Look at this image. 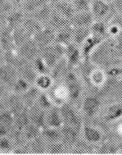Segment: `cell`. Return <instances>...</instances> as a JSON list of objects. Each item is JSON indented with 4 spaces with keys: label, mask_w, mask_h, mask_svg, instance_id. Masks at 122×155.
<instances>
[{
    "label": "cell",
    "mask_w": 122,
    "mask_h": 155,
    "mask_svg": "<svg viewBox=\"0 0 122 155\" xmlns=\"http://www.w3.org/2000/svg\"><path fill=\"white\" fill-rule=\"evenodd\" d=\"M62 82L65 85L69 102L73 104L81 99L84 89L82 81L72 69H70L68 72L66 74Z\"/></svg>",
    "instance_id": "1"
},
{
    "label": "cell",
    "mask_w": 122,
    "mask_h": 155,
    "mask_svg": "<svg viewBox=\"0 0 122 155\" xmlns=\"http://www.w3.org/2000/svg\"><path fill=\"white\" fill-rule=\"evenodd\" d=\"M62 117L63 120V125L75 127L77 130L81 131L83 127V121L76 108L71 102H66L59 106Z\"/></svg>",
    "instance_id": "2"
},
{
    "label": "cell",
    "mask_w": 122,
    "mask_h": 155,
    "mask_svg": "<svg viewBox=\"0 0 122 155\" xmlns=\"http://www.w3.org/2000/svg\"><path fill=\"white\" fill-rule=\"evenodd\" d=\"M65 54V46L54 42L40 49V55L45 61L49 68H53L57 62L64 58Z\"/></svg>",
    "instance_id": "3"
},
{
    "label": "cell",
    "mask_w": 122,
    "mask_h": 155,
    "mask_svg": "<svg viewBox=\"0 0 122 155\" xmlns=\"http://www.w3.org/2000/svg\"><path fill=\"white\" fill-rule=\"evenodd\" d=\"M64 58L71 69H75L79 67L84 61L80 46L73 42L65 46Z\"/></svg>",
    "instance_id": "4"
},
{
    "label": "cell",
    "mask_w": 122,
    "mask_h": 155,
    "mask_svg": "<svg viewBox=\"0 0 122 155\" xmlns=\"http://www.w3.org/2000/svg\"><path fill=\"white\" fill-rule=\"evenodd\" d=\"M101 104L102 103L98 97L93 94L87 95L82 100L81 112L86 117L93 118L99 113Z\"/></svg>",
    "instance_id": "5"
},
{
    "label": "cell",
    "mask_w": 122,
    "mask_h": 155,
    "mask_svg": "<svg viewBox=\"0 0 122 155\" xmlns=\"http://www.w3.org/2000/svg\"><path fill=\"white\" fill-rule=\"evenodd\" d=\"M17 50L23 59L29 62H32L40 53V48L32 38L17 47Z\"/></svg>",
    "instance_id": "6"
},
{
    "label": "cell",
    "mask_w": 122,
    "mask_h": 155,
    "mask_svg": "<svg viewBox=\"0 0 122 155\" xmlns=\"http://www.w3.org/2000/svg\"><path fill=\"white\" fill-rule=\"evenodd\" d=\"M18 76L19 74L16 67L4 62L0 65V82L8 86L9 90Z\"/></svg>",
    "instance_id": "7"
},
{
    "label": "cell",
    "mask_w": 122,
    "mask_h": 155,
    "mask_svg": "<svg viewBox=\"0 0 122 155\" xmlns=\"http://www.w3.org/2000/svg\"><path fill=\"white\" fill-rule=\"evenodd\" d=\"M104 40H105V39H103L102 37L98 36L96 35L91 34L90 36L83 43V45L80 46V48H81V52H82L83 59L85 62L90 59L91 56L94 53V51L99 47V45Z\"/></svg>",
    "instance_id": "8"
},
{
    "label": "cell",
    "mask_w": 122,
    "mask_h": 155,
    "mask_svg": "<svg viewBox=\"0 0 122 155\" xmlns=\"http://www.w3.org/2000/svg\"><path fill=\"white\" fill-rule=\"evenodd\" d=\"M56 31L48 26H43L37 34H35L32 39L40 48V49L55 42Z\"/></svg>",
    "instance_id": "9"
},
{
    "label": "cell",
    "mask_w": 122,
    "mask_h": 155,
    "mask_svg": "<svg viewBox=\"0 0 122 155\" xmlns=\"http://www.w3.org/2000/svg\"><path fill=\"white\" fill-rule=\"evenodd\" d=\"M111 10L110 3L106 0H91V13L95 21H103Z\"/></svg>",
    "instance_id": "10"
},
{
    "label": "cell",
    "mask_w": 122,
    "mask_h": 155,
    "mask_svg": "<svg viewBox=\"0 0 122 155\" xmlns=\"http://www.w3.org/2000/svg\"><path fill=\"white\" fill-rule=\"evenodd\" d=\"M80 130H77L75 127L63 125L61 127L62 133V142L67 148H73L78 143L79 135Z\"/></svg>",
    "instance_id": "11"
},
{
    "label": "cell",
    "mask_w": 122,
    "mask_h": 155,
    "mask_svg": "<svg viewBox=\"0 0 122 155\" xmlns=\"http://www.w3.org/2000/svg\"><path fill=\"white\" fill-rule=\"evenodd\" d=\"M83 138L88 144H95L100 143L102 140V133L101 130L91 125L83 124L82 129Z\"/></svg>",
    "instance_id": "12"
},
{
    "label": "cell",
    "mask_w": 122,
    "mask_h": 155,
    "mask_svg": "<svg viewBox=\"0 0 122 155\" xmlns=\"http://www.w3.org/2000/svg\"><path fill=\"white\" fill-rule=\"evenodd\" d=\"M0 47L4 53L17 48L13 39L12 30L6 25L0 30Z\"/></svg>",
    "instance_id": "13"
},
{
    "label": "cell",
    "mask_w": 122,
    "mask_h": 155,
    "mask_svg": "<svg viewBox=\"0 0 122 155\" xmlns=\"http://www.w3.org/2000/svg\"><path fill=\"white\" fill-rule=\"evenodd\" d=\"M46 112L47 111L39 107L37 104L29 107V117L30 122L43 129L46 127Z\"/></svg>",
    "instance_id": "14"
},
{
    "label": "cell",
    "mask_w": 122,
    "mask_h": 155,
    "mask_svg": "<svg viewBox=\"0 0 122 155\" xmlns=\"http://www.w3.org/2000/svg\"><path fill=\"white\" fill-rule=\"evenodd\" d=\"M63 126V120L59 106L54 105L46 112V127L61 128Z\"/></svg>",
    "instance_id": "15"
},
{
    "label": "cell",
    "mask_w": 122,
    "mask_h": 155,
    "mask_svg": "<svg viewBox=\"0 0 122 155\" xmlns=\"http://www.w3.org/2000/svg\"><path fill=\"white\" fill-rule=\"evenodd\" d=\"M17 71H18L19 76L23 77L26 81H28L30 84L34 85L35 79L37 78L38 74L34 70L31 62L24 59L21 62L20 65L17 67Z\"/></svg>",
    "instance_id": "16"
},
{
    "label": "cell",
    "mask_w": 122,
    "mask_h": 155,
    "mask_svg": "<svg viewBox=\"0 0 122 155\" xmlns=\"http://www.w3.org/2000/svg\"><path fill=\"white\" fill-rule=\"evenodd\" d=\"M94 18L91 12H76L71 20V25L73 27H90L94 22Z\"/></svg>",
    "instance_id": "17"
},
{
    "label": "cell",
    "mask_w": 122,
    "mask_h": 155,
    "mask_svg": "<svg viewBox=\"0 0 122 155\" xmlns=\"http://www.w3.org/2000/svg\"><path fill=\"white\" fill-rule=\"evenodd\" d=\"M53 8L56 12L63 16V17H65L66 19H67L68 21H71V18L76 13L72 3H70L65 0H61L59 2H57V3L53 5Z\"/></svg>",
    "instance_id": "18"
},
{
    "label": "cell",
    "mask_w": 122,
    "mask_h": 155,
    "mask_svg": "<svg viewBox=\"0 0 122 155\" xmlns=\"http://www.w3.org/2000/svg\"><path fill=\"white\" fill-rule=\"evenodd\" d=\"M26 18L23 10H12L6 16L5 25L11 30H14L22 25Z\"/></svg>",
    "instance_id": "19"
},
{
    "label": "cell",
    "mask_w": 122,
    "mask_h": 155,
    "mask_svg": "<svg viewBox=\"0 0 122 155\" xmlns=\"http://www.w3.org/2000/svg\"><path fill=\"white\" fill-rule=\"evenodd\" d=\"M122 118V104H110L103 113V120L107 122H115Z\"/></svg>",
    "instance_id": "20"
},
{
    "label": "cell",
    "mask_w": 122,
    "mask_h": 155,
    "mask_svg": "<svg viewBox=\"0 0 122 155\" xmlns=\"http://www.w3.org/2000/svg\"><path fill=\"white\" fill-rule=\"evenodd\" d=\"M73 33L74 27L71 25H67L56 32L55 42L63 46H66L71 42H73Z\"/></svg>",
    "instance_id": "21"
},
{
    "label": "cell",
    "mask_w": 122,
    "mask_h": 155,
    "mask_svg": "<svg viewBox=\"0 0 122 155\" xmlns=\"http://www.w3.org/2000/svg\"><path fill=\"white\" fill-rule=\"evenodd\" d=\"M6 103H7L8 109L11 111L13 114L18 113L19 111L22 110L23 108L26 107V105L24 104L21 95L11 93V92H10L8 95L6 97Z\"/></svg>",
    "instance_id": "22"
},
{
    "label": "cell",
    "mask_w": 122,
    "mask_h": 155,
    "mask_svg": "<svg viewBox=\"0 0 122 155\" xmlns=\"http://www.w3.org/2000/svg\"><path fill=\"white\" fill-rule=\"evenodd\" d=\"M46 25H47V26L50 27V28H52L57 32V31H59L61 29L71 25V23H70V21L66 19L65 17H63V16L58 14L57 12H56L53 10L51 17H50L48 23Z\"/></svg>",
    "instance_id": "23"
},
{
    "label": "cell",
    "mask_w": 122,
    "mask_h": 155,
    "mask_svg": "<svg viewBox=\"0 0 122 155\" xmlns=\"http://www.w3.org/2000/svg\"><path fill=\"white\" fill-rule=\"evenodd\" d=\"M41 92L42 91L39 88L36 87L34 85H32L25 93L21 95L24 104L26 105L27 107H31L34 104H35Z\"/></svg>",
    "instance_id": "24"
},
{
    "label": "cell",
    "mask_w": 122,
    "mask_h": 155,
    "mask_svg": "<svg viewBox=\"0 0 122 155\" xmlns=\"http://www.w3.org/2000/svg\"><path fill=\"white\" fill-rule=\"evenodd\" d=\"M71 68H69L68 64L66 62L65 58H63V59L57 62L56 65L51 69V73L50 75L54 80V81H63L66 74L68 72V71Z\"/></svg>",
    "instance_id": "25"
},
{
    "label": "cell",
    "mask_w": 122,
    "mask_h": 155,
    "mask_svg": "<svg viewBox=\"0 0 122 155\" xmlns=\"http://www.w3.org/2000/svg\"><path fill=\"white\" fill-rule=\"evenodd\" d=\"M41 133H42V128L33 124L31 122L26 125V127H24V129L21 130L22 137L26 143H29L30 141L34 140V139L40 137Z\"/></svg>",
    "instance_id": "26"
},
{
    "label": "cell",
    "mask_w": 122,
    "mask_h": 155,
    "mask_svg": "<svg viewBox=\"0 0 122 155\" xmlns=\"http://www.w3.org/2000/svg\"><path fill=\"white\" fill-rule=\"evenodd\" d=\"M53 12V5H51L50 3H46L42 8H40L37 11L34 12V13H32L31 16L44 25L48 23Z\"/></svg>",
    "instance_id": "27"
},
{
    "label": "cell",
    "mask_w": 122,
    "mask_h": 155,
    "mask_svg": "<svg viewBox=\"0 0 122 155\" xmlns=\"http://www.w3.org/2000/svg\"><path fill=\"white\" fill-rule=\"evenodd\" d=\"M21 26L30 36L33 37L34 35L37 34L44 25H43L42 23H40L39 21L36 20L35 18H34L32 16H30V17L25 18Z\"/></svg>",
    "instance_id": "28"
},
{
    "label": "cell",
    "mask_w": 122,
    "mask_h": 155,
    "mask_svg": "<svg viewBox=\"0 0 122 155\" xmlns=\"http://www.w3.org/2000/svg\"><path fill=\"white\" fill-rule=\"evenodd\" d=\"M14 115V126L15 129L17 130H21L26 125H28L30 121L29 117V107H26L22 110L19 111L18 113L13 114Z\"/></svg>",
    "instance_id": "29"
},
{
    "label": "cell",
    "mask_w": 122,
    "mask_h": 155,
    "mask_svg": "<svg viewBox=\"0 0 122 155\" xmlns=\"http://www.w3.org/2000/svg\"><path fill=\"white\" fill-rule=\"evenodd\" d=\"M41 135L47 143H53L62 140L61 128L46 127L42 129Z\"/></svg>",
    "instance_id": "30"
},
{
    "label": "cell",
    "mask_w": 122,
    "mask_h": 155,
    "mask_svg": "<svg viewBox=\"0 0 122 155\" xmlns=\"http://www.w3.org/2000/svg\"><path fill=\"white\" fill-rule=\"evenodd\" d=\"M88 79L95 87H102L107 80V76L101 68H94L88 74Z\"/></svg>",
    "instance_id": "31"
},
{
    "label": "cell",
    "mask_w": 122,
    "mask_h": 155,
    "mask_svg": "<svg viewBox=\"0 0 122 155\" xmlns=\"http://www.w3.org/2000/svg\"><path fill=\"white\" fill-rule=\"evenodd\" d=\"M55 81L51 75L46 74V75H38L34 85L39 88L41 91H48L51 89Z\"/></svg>",
    "instance_id": "32"
},
{
    "label": "cell",
    "mask_w": 122,
    "mask_h": 155,
    "mask_svg": "<svg viewBox=\"0 0 122 155\" xmlns=\"http://www.w3.org/2000/svg\"><path fill=\"white\" fill-rule=\"evenodd\" d=\"M29 149L31 153L35 154H42L46 153L47 151V142L43 138L42 135L34 139V140L29 142Z\"/></svg>",
    "instance_id": "33"
},
{
    "label": "cell",
    "mask_w": 122,
    "mask_h": 155,
    "mask_svg": "<svg viewBox=\"0 0 122 155\" xmlns=\"http://www.w3.org/2000/svg\"><path fill=\"white\" fill-rule=\"evenodd\" d=\"M90 27H74L73 43L81 46L83 43L91 35Z\"/></svg>",
    "instance_id": "34"
},
{
    "label": "cell",
    "mask_w": 122,
    "mask_h": 155,
    "mask_svg": "<svg viewBox=\"0 0 122 155\" xmlns=\"http://www.w3.org/2000/svg\"><path fill=\"white\" fill-rule=\"evenodd\" d=\"M32 84H30L28 81H26V79H24L23 77L19 76L17 77V79L15 81L13 85H11V88H10V92L21 95Z\"/></svg>",
    "instance_id": "35"
},
{
    "label": "cell",
    "mask_w": 122,
    "mask_h": 155,
    "mask_svg": "<svg viewBox=\"0 0 122 155\" xmlns=\"http://www.w3.org/2000/svg\"><path fill=\"white\" fill-rule=\"evenodd\" d=\"M46 3H48L47 0H24L22 3V10L24 12L32 14Z\"/></svg>",
    "instance_id": "36"
},
{
    "label": "cell",
    "mask_w": 122,
    "mask_h": 155,
    "mask_svg": "<svg viewBox=\"0 0 122 155\" xmlns=\"http://www.w3.org/2000/svg\"><path fill=\"white\" fill-rule=\"evenodd\" d=\"M91 33L100 36L103 39H107L108 34V26L103 21H94V22L90 26Z\"/></svg>",
    "instance_id": "37"
},
{
    "label": "cell",
    "mask_w": 122,
    "mask_h": 155,
    "mask_svg": "<svg viewBox=\"0 0 122 155\" xmlns=\"http://www.w3.org/2000/svg\"><path fill=\"white\" fill-rule=\"evenodd\" d=\"M31 62L38 75H46V74L51 73V68L48 67V64L40 55L36 57Z\"/></svg>",
    "instance_id": "38"
},
{
    "label": "cell",
    "mask_w": 122,
    "mask_h": 155,
    "mask_svg": "<svg viewBox=\"0 0 122 155\" xmlns=\"http://www.w3.org/2000/svg\"><path fill=\"white\" fill-rule=\"evenodd\" d=\"M12 34H13V39H14L15 45L16 47H19L23 43H25L32 37L26 32L22 26H20L17 29L12 30Z\"/></svg>",
    "instance_id": "39"
},
{
    "label": "cell",
    "mask_w": 122,
    "mask_h": 155,
    "mask_svg": "<svg viewBox=\"0 0 122 155\" xmlns=\"http://www.w3.org/2000/svg\"><path fill=\"white\" fill-rule=\"evenodd\" d=\"M16 146L15 141L10 135L0 138V152L3 153H11Z\"/></svg>",
    "instance_id": "40"
},
{
    "label": "cell",
    "mask_w": 122,
    "mask_h": 155,
    "mask_svg": "<svg viewBox=\"0 0 122 155\" xmlns=\"http://www.w3.org/2000/svg\"><path fill=\"white\" fill-rule=\"evenodd\" d=\"M0 126L8 127L11 129L15 128L14 115L8 109H6L3 113H0Z\"/></svg>",
    "instance_id": "41"
},
{
    "label": "cell",
    "mask_w": 122,
    "mask_h": 155,
    "mask_svg": "<svg viewBox=\"0 0 122 155\" xmlns=\"http://www.w3.org/2000/svg\"><path fill=\"white\" fill-rule=\"evenodd\" d=\"M35 104H37L39 107L44 109L45 111H48L49 108H51L53 106H54L53 103L46 91H42L40 93Z\"/></svg>",
    "instance_id": "42"
},
{
    "label": "cell",
    "mask_w": 122,
    "mask_h": 155,
    "mask_svg": "<svg viewBox=\"0 0 122 155\" xmlns=\"http://www.w3.org/2000/svg\"><path fill=\"white\" fill-rule=\"evenodd\" d=\"M67 147L63 144L62 141L58 142H53V143H47V153L51 154H60L63 153L66 151V149Z\"/></svg>",
    "instance_id": "43"
},
{
    "label": "cell",
    "mask_w": 122,
    "mask_h": 155,
    "mask_svg": "<svg viewBox=\"0 0 122 155\" xmlns=\"http://www.w3.org/2000/svg\"><path fill=\"white\" fill-rule=\"evenodd\" d=\"M76 12H90L91 0H75L72 2Z\"/></svg>",
    "instance_id": "44"
},
{
    "label": "cell",
    "mask_w": 122,
    "mask_h": 155,
    "mask_svg": "<svg viewBox=\"0 0 122 155\" xmlns=\"http://www.w3.org/2000/svg\"><path fill=\"white\" fill-rule=\"evenodd\" d=\"M117 151H118V148L117 145L111 142H106V143L100 144V146L98 149V153H102V154L117 153Z\"/></svg>",
    "instance_id": "45"
},
{
    "label": "cell",
    "mask_w": 122,
    "mask_h": 155,
    "mask_svg": "<svg viewBox=\"0 0 122 155\" xmlns=\"http://www.w3.org/2000/svg\"><path fill=\"white\" fill-rule=\"evenodd\" d=\"M11 11V0H0V12L2 13L7 16Z\"/></svg>",
    "instance_id": "46"
},
{
    "label": "cell",
    "mask_w": 122,
    "mask_h": 155,
    "mask_svg": "<svg viewBox=\"0 0 122 155\" xmlns=\"http://www.w3.org/2000/svg\"><path fill=\"white\" fill-rule=\"evenodd\" d=\"M10 93V90L8 86L0 82V99H5L7 96Z\"/></svg>",
    "instance_id": "47"
},
{
    "label": "cell",
    "mask_w": 122,
    "mask_h": 155,
    "mask_svg": "<svg viewBox=\"0 0 122 155\" xmlns=\"http://www.w3.org/2000/svg\"><path fill=\"white\" fill-rule=\"evenodd\" d=\"M108 72H109V75L111 76H119L122 72V68L121 69H120L118 68H110V70L108 71Z\"/></svg>",
    "instance_id": "48"
},
{
    "label": "cell",
    "mask_w": 122,
    "mask_h": 155,
    "mask_svg": "<svg viewBox=\"0 0 122 155\" xmlns=\"http://www.w3.org/2000/svg\"><path fill=\"white\" fill-rule=\"evenodd\" d=\"M6 109H8L7 107V103H6V98L5 99H0V113H2L3 111H5Z\"/></svg>",
    "instance_id": "49"
},
{
    "label": "cell",
    "mask_w": 122,
    "mask_h": 155,
    "mask_svg": "<svg viewBox=\"0 0 122 155\" xmlns=\"http://www.w3.org/2000/svg\"><path fill=\"white\" fill-rule=\"evenodd\" d=\"M3 55H4V52L0 48V65L4 62V60H3Z\"/></svg>",
    "instance_id": "50"
},
{
    "label": "cell",
    "mask_w": 122,
    "mask_h": 155,
    "mask_svg": "<svg viewBox=\"0 0 122 155\" xmlns=\"http://www.w3.org/2000/svg\"><path fill=\"white\" fill-rule=\"evenodd\" d=\"M47 1H48V3H50L51 5H53V4L57 3V2H59L61 0H47Z\"/></svg>",
    "instance_id": "51"
},
{
    "label": "cell",
    "mask_w": 122,
    "mask_h": 155,
    "mask_svg": "<svg viewBox=\"0 0 122 155\" xmlns=\"http://www.w3.org/2000/svg\"><path fill=\"white\" fill-rule=\"evenodd\" d=\"M4 25H2V22H1V20H0V30H1V29L3 28V26H4Z\"/></svg>",
    "instance_id": "52"
},
{
    "label": "cell",
    "mask_w": 122,
    "mask_h": 155,
    "mask_svg": "<svg viewBox=\"0 0 122 155\" xmlns=\"http://www.w3.org/2000/svg\"><path fill=\"white\" fill-rule=\"evenodd\" d=\"M65 1H67V2H70V3H72L73 1H75V0H65Z\"/></svg>",
    "instance_id": "53"
},
{
    "label": "cell",
    "mask_w": 122,
    "mask_h": 155,
    "mask_svg": "<svg viewBox=\"0 0 122 155\" xmlns=\"http://www.w3.org/2000/svg\"><path fill=\"white\" fill-rule=\"evenodd\" d=\"M107 2H108V3H111L112 1H114V0H106Z\"/></svg>",
    "instance_id": "54"
},
{
    "label": "cell",
    "mask_w": 122,
    "mask_h": 155,
    "mask_svg": "<svg viewBox=\"0 0 122 155\" xmlns=\"http://www.w3.org/2000/svg\"><path fill=\"white\" fill-rule=\"evenodd\" d=\"M11 1H13V0H11Z\"/></svg>",
    "instance_id": "55"
},
{
    "label": "cell",
    "mask_w": 122,
    "mask_h": 155,
    "mask_svg": "<svg viewBox=\"0 0 122 155\" xmlns=\"http://www.w3.org/2000/svg\"><path fill=\"white\" fill-rule=\"evenodd\" d=\"M0 48H1V47H0Z\"/></svg>",
    "instance_id": "56"
},
{
    "label": "cell",
    "mask_w": 122,
    "mask_h": 155,
    "mask_svg": "<svg viewBox=\"0 0 122 155\" xmlns=\"http://www.w3.org/2000/svg\"><path fill=\"white\" fill-rule=\"evenodd\" d=\"M121 68H122V67H121Z\"/></svg>",
    "instance_id": "57"
}]
</instances>
